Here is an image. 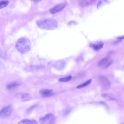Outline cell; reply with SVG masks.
<instances>
[{
  "label": "cell",
  "instance_id": "obj_1",
  "mask_svg": "<svg viewBox=\"0 0 124 124\" xmlns=\"http://www.w3.org/2000/svg\"><path fill=\"white\" fill-rule=\"evenodd\" d=\"M38 26L40 28L46 30H53L56 29L58 23L55 19L48 18L37 20L36 22Z\"/></svg>",
  "mask_w": 124,
  "mask_h": 124
},
{
  "label": "cell",
  "instance_id": "obj_2",
  "mask_svg": "<svg viewBox=\"0 0 124 124\" xmlns=\"http://www.w3.org/2000/svg\"><path fill=\"white\" fill-rule=\"evenodd\" d=\"M31 46L30 40L26 37H23L18 39L15 45L17 50L23 54L28 53L30 50Z\"/></svg>",
  "mask_w": 124,
  "mask_h": 124
},
{
  "label": "cell",
  "instance_id": "obj_3",
  "mask_svg": "<svg viewBox=\"0 0 124 124\" xmlns=\"http://www.w3.org/2000/svg\"><path fill=\"white\" fill-rule=\"evenodd\" d=\"M56 119L54 115L52 113H49L44 117L39 119V124H55Z\"/></svg>",
  "mask_w": 124,
  "mask_h": 124
},
{
  "label": "cell",
  "instance_id": "obj_4",
  "mask_svg": "<svg viewBox=\"0 0 124 124\" xmlns=\"http://www.w3.org/2000/svg\"><path fill=\"white\" fill-rule=\"evenodd\" d=\"M13 107L11 105H9L4 107L0 111V118L4 119L9 116L11 114Z\"/></svg>",
  "mask_w": 124,
  "mask_h": 124
},
{
  "label": "cell",
  "instance_id": "obj_5",
  "mask_svg": "<svg viewBox=\"0 0 124 124\" xmlns=\"http://www.w3.org/2000/svg\"><path fill=\"white\" fill-rule=\"evenodd\" d=\"M15 97L17 99L23 101H30L32 98L30 94L25 93H17L15 94Z\"/></svg>",
  "mask_w": 124,
  "mask_h": 124
},
{
  "label": "cell",
  "instance_id": "obj_6",
  "mask_svg": "<svg viewBox=\"0 0 124 124\" xmlns=\"http://www.w3.org/2000/svg\"><path fill=\"white\" fill-rule=\"evenodd\" d=\"M99 79L100 84L103 88L107 89L110 87L111 85L110 82L105 77L101 76Z\"/></svg>",
  "mask_w": 124,
  "mask_h": 124
},
{
  "label": "cell",
  "instance_id": "obj_7",
  "mask_svg": "<svg viewBox=\"0 0 124 124\" xmlns=\"http://www.w3.org/2000/svg\"><path fill=\"white\" fill-rule=\"evenodd\" d=\"M66 5L65 3L58 4L51 8L50 9V12L52 14H54L59 12L64 8Z\"/></svg>",
  "mask_w": 124,
  "mask_h": 124
},
{
  "label": "cell",
  "instance_id": "obj_8",
  "mask_svg": "<svg viewBox=\"0 0 124 124\" xmlns=\"http://www.w3.org/2000/svg\"><path fill=\"white\" fill-rule=\"evenodd\" d=\"M53 90L51 89H43L39 91V93L41 96L44 98L50 97L53 96L54 93L52 92Z\"/></svg>",
  "mask_w": 124,
  "mask_h": 124
},
{
  "label": "cell",
  "instance_id": "obj_9",
  "mask_svg": "<svg viewBox=\"0 0 124 124\" xmlns=\"http://www.w3.org/2000/svg\"><path fill=\"white\" fill-rule=\"evenodd\" d=\"M96 1L91 0H80L79 1V4L81 7H86L94 3Z\"/></svg>",
  "mask_w": 124,
  "mask_h": 124
},
{
  "label": "cell",
  "instance_id": "obj_10",
  "mask_svg": "<svg viewBox=\"0 0 124 124\" xmlns=\"http://www.w3.org/2000/svg\"><path fill=\"white\" fill-rule=\"evenodd\" d=\"M18 124H38V122L33 119H23L20 121Z\"/></svg>",
  "mask_w": 124,
  "mask_h": 124
},
{
  "label": "cell",
  "instance_id": "obj_11",
  "mask_svg": "<svg viewBox=\"0 0 124 124\" xmlns=\"http://www.w3.org/2000/svg\"><path fill=\"white\" fill-rule=\"evenodd\" d=\"M103 45V43L101 42L91 44H90V46L94 50L98 51L102 48Z\"/></svg>",
  "mask_w": 124,
  "mask_h": 124
},
{
  "label": "cell",
  "instance_id": "obj_12",
  "mask_svg": "<svg viewBox=\"0 0 124 124\" xmlns=\"http://www.w3.org/2000/svg\"><path fill=\"white\" fill-rule=\"evenodd\" d=\"M20 83L17 81H15L10 83L6 86L8 90H11L19 86Z\"/></svg>",
  "mask_w": 124,
  "mask_h": 124
},
{
  "label": "cell",
  "instance_id": "obj_13",
  "mask_svg": "<svg viewBox=\"0 0 124 124\" xmlns=\"http://www.w3.org/2000/svg\"><path fill=\"white\" fill-rule=\"evenodd\" d=\"M65 63V62L63 61H58L55 63L54 67L57 69L61 70L64 67Z\"/></svg>",
  "mask_w": 124,
  "mask_h": 124
},
{
  "label": "cell",
  "instance_id": "obj_14",
  "mask_svg": "<svg viewBox=\"0 0 124 124\" xmlns=\"http://www.w3.org/2000/svg\"><path fill=\"white\" fill-rule=\"evenodd\" d=\"M109 60V58H104L99 62L98 63V65L100 67L104 66Z\"/></svg>",
  "mask_w": 124,
  "mask_h": 124
},
{
  "label": "cell",
  "instance_id": "obj_15",
  "mask_svg": "<svg viewBox=\"0 0 124 124\" xmlns=\"http://www.w3.org/2000/svg\"><path fill=\"white\" fill-rule=\"evenodd\" d=\"M72 78V76L69 75L66 77L59 79L58 80V81L61 82H66L70 80Z\"/></svg>",
  "mask_w": 124,
  "mask_h": 124
},
{
  "label": "cell",
  "instance_id": "obj_16",
  "mask_svg": "<svg viewBox=\"0 0 124 124\" xmlns=\"http://www.w3.org/2000/svg\"><path fill=\"white\" fill-rule=\"evenodd\" d=\"M91 81L92 80L90 79L84 83L79 85L76 87V88L80 89L85 87L88 86L91 83Z\"/></svg>",
  "mask_w": 124,
  "mask_h": 124
},
{
  "label": "cell",
  "instance_id": "obj_17",
  "mask_svg": "<svg viewBox=\"0 0 124 124\" xmlns=\"http://www.w3.org/2000/svg\"><path fill=\"white\" fill-rule=\"evenodd\" d=\"M9 2L8 0L0 1V9H2L7 6Z\"/></svg>",
  "mask_w": 124,
  "mask_h": 124
},
{
  "label": "cell",
  "instance_id": "obj_18",
  "mask_svg": "<svg viewBox=\"0 0 124 124\" xmlns=\"http://www.w3.org/2000/svg\"><path fill=\"white\" fill-rule=\"evenodd\" d=\"M6 58V55L5 53L2 50L0 49V62L1 60L5 59Z\"/></svg>",
  "mask_w": 124,
  "mask_h": 124
},
{
  "label": "cell",
  "instance_id": "obj_19",
  "mask_svg": "<svg viewBox=\"0 0 124 124\" xmlns=\"http://www.w3.org/2000/svg\"><path fill=\"white\" fill-rule=\"evenodd\" d=\"M38 104H35L29 107L26 110V111L27 113H29L32 110L35 108L37 107Z\"/></svg>",
  "mask_w": 124,
  "mask_h": 124
},
{
  "label": "cell",
  "instance_id": "obj_20",
  "mask_svg": "<svg viewBox=\"0 0 124 124\" xmlns=\"http://www.w3.org/2000/svg\"><path fill=\"white\" fill-rule=\"evenodd\" d=\"M78 23V22L75 21H71L69 22L68 23L69 26H71L72 25H77Z\"/></svg>",
  "mask_w": 124,
  "mask_h": 124
},
{
  "label": "cell",
  "instance_id": "obj_21",
  "mask_svg": "<svg viewBox=\"0 0 124 124\" xmlns=\"http://www.w3.org/2000/svg\"><path fill=\"white\" fill-rule=\"evenodd\" d=\"M112 63V61L109 60L104 66V68H106L109 67Z\"/></svg>",
  "mask_w": 124,
  "mask_h": 124
},
{
  "label": "cell",
  "instance_id": "obj_22",
  "mask_svg": "<svg viewBox=\"0 0 124 124\" xmlns=\"http://www.w3.org/2000/svg\"><path fill=\"white\" fill-rule=\"evenodd\" d=\"M124 38V36H122L119 37H118L117 38V39H118V40L121 41V40L123 39Z\"/></svg>",
  "mask_w": 124,
  "mask_h": 124
}]
</instances>
